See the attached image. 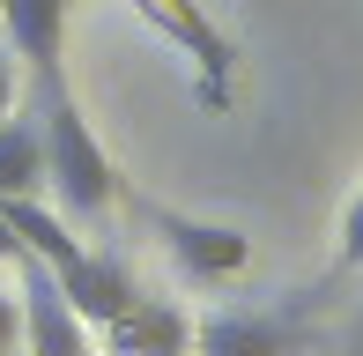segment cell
<instances>
[{"label":"cell","mask_w":363,"mask_h":356,"mask_svg":"<svg viewBox=\"0 0 363 356\" xmlns=\"http://www.w3.org/2000/svg\"><path fill=\"white\" fill-rule=\"evenodd\" d=\"M38 141H45V186L60 193V208L67 216H104L111 208V156L104 141L89 134V119H82L74 89H45V119H38Z\"/></svg>","instance_id":"1"},{"label":"cell","mask_w":363,"mask_h":356,"mask_svg":"<svg viewBox=\"0 0 363 356\" xmlns=\"http://www.w3.org/2000/svg\"><path fill=\"white\" fill-rule=\"evenodd\" d=\"M15 267H23V312H15V327H23L30 356H96V349H89V327H82L74 304L60 297L52 267L30 260L23 245H15Z\"/></svg>","instance_id":"2"},{"label":"cell","mask_w":363,"mask_h":356,"mask_svg":"<svg viewBox=\"0 0 363 356\" xmlns=\"http://www.w3.org/2000/svg\"><path fill=\"white\" fill-rule=\"evenodd\" d=\"M134 15H148V23L163 30V38L178 45V52L201 67V82H208V96L223 104V89H230V67H238V45L223 38L216 23H208L193 0H134Z\"/></svg>","instance_id":"3"},{"label":"cell","mask_w":363,"mask_h":356,"mask_svg":"<svg viewBox=\"0 0 363 356\" xmlns=\"http://www.w3.org/2000/svg\"><path fill=\"white\" fill-rule=\"evenodd\" d=\"M156 230L171 238L178 267H193L201 282H223V274H238L252 260V238L230 230V223H193V216H171V208H156Z\"/></svg>","instance_id":"4"},{"label":"cell","mask_w":363,"mask_h":356,"mask_svg":"<svg viewBox=\"0 0 363 356\" xmlns=\"http://www.w3.org/2000/svg\"><path fill=\"white\" fill-rule=\"evenodd\" d=\"M0 23L15 30V52L38 74V89H60V45H67V0H0Z\"/></svg>","instance_id":"5"},{"label":"cell","mask_w":363,"mask_h":356,"mask_svg":"<svg viewBox=\"0 0 363 356\" xmlns=\"http://www.w3.org/2000/svg\"><path fill=\"white\" fill-rule=\"evenodd\" d=\"M104 334H111V349H119V356H186V349H193V327L171 312V304H148V297H134Z\"/></svg>","instance_id":"6"},{"label":"cell","mask_w":363,"mask_h":356,"mask_svg":"<svg viewBox=\"0 0 363 356\" xmlns=\"http://www.w3.org/2000/svg\"><path fill=\"white\" fill-rule=\"evenodd\" d=\"M296 349V327L267 312H216L201 327V356H289Z\"/></svg>","instance_id":"7"},{"label":"cell","mask_w":363,"mask_h":356,"mask_svg":"<svg viewBox=\"0 0 363 356\" xmlns=\"http://www.w3.org/2000/svg\"><path fill=\"white\" fill-rule=\"evenodd\" d=\"M38 186H45V141H38V119H0V201L38 193Z\"/></svg>","instance_id":"8"},{"label":"cell","mask_w":363,"mask_h":356,"mask_svg":"<svg viewBox=\"0 0 363 356\" xmlns=\"http://www.w3.org/2000/svg\"><path fill=\"white\" fill-rule=\"evenodd\" d=\"M341 267H363V193L349 201V216H341Z\"/></svg>","instance_id":"9"},{"label":"cell","mask_w":363,"mask_h":356,"mask_svg":"<svg viewBox=\"0 0 363 356\" xmlns=\"http://www.w3.org/2000/svg\"><path fill=\"white\" fill-rule=\"evenodd\" d=\"M8 349H15V297L0 289V356H8Z\"/></svg>","instance_id":"10"},{"label":"cell","mask_w":363,"mask_h":356,"mask_svg":"<svg viewBox=\"0 0 363 356\" xmlns=\"http://www.w3.org/2000/svg\"><path fill=\"white\" fill-rule=\"evenodd\" d=\"M8 96H15V67L0 60V119H8Z\"/></svg>","instance_id":"11"},{"label":"cell","mask_w":363,"mask_h":356,"mask_svg":"<svg viewBox=\"0 0 363 356\" xmlns=\"http://www.w3.org/2000/svg\"><path fill=\"white\" fill-rule=\"evenodd\" d=\"M0 260H15V230H8V223H0Z\"/></svg>","instance_id":"12"}]
</instances>
